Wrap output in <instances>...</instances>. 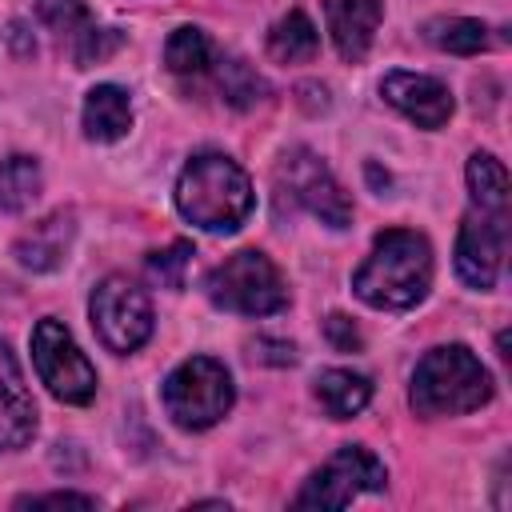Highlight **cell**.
<instances>
[{
  "mask_svg": "<svg viewBox=\"0 0 512 512\" xmlns=\"http://www.w3.org/2000/svg\"><path fill=\"white\" fill-rule=\"evenodd\" d=\"M44 504H76V508H96L92 496L84 492H44V496H20L16 508H44Z\"/></svg>",
  "mask_w": 512,
  "mask_h": 512,
  "instance_id": "cell-27",
  "label": "cell"
},
{
  "mask_svg": "<svg viewBox=\"0 0 512 512\" xmlns=\"http://www.w3.org/2000/svg\"><path fill=\"white\" fill-rule=\"evenodd\" d=\"M36 432V404L16 356L0 344V448H24Z\"/></svg>",
  "mask_w": 512,
  "mask_h": 512,
  "instance_id": "cell-13",
  "label": "cell"
},
{
  "mask_svg": "<svg viewBox=\"0 0 512 512\" xmlns=\"http://www.w3.org/2000/svg\"><path fill=\"white\" fill-rule=\"evenodd\" d=\"M504 240H508V216L500 212H468L456 236V272L468 288L488 292L504 264Z\"/></svg>",
  "mask_w": 512,
  "mask_h": 512,
  "instance_id": "cell-10",
  "label": "cell"
},
{
  "mask_svg": "<svg viewBox=\"0 0 512 512\" xmlns=\"http://www.w3.org/2000/svg\"><path fill=\"white\" fill-rule=\"evenodd\" d=\"M256 344H260V348H268V352H256L260 360H272V364H292V360H296V348H292V344H284V340H264V336H260Z\"/></svg>",
  "mask_w": 512,
  "mask_h": 512,
  "instance_id": "cell-28",
  "label": "cell"
},
{
  "mask_svg": "<svg viewBox=\"0 0 512 512\" xmlns=\"http://www.w3.org/2000/svg\"><path fill=\"white\" fill-rule=\"evenodd\" d=\"M388 484V472L384 464L360 448V444H348L340 448L336 456H328L308 480L304 488L296 492V508H348L356 496L364 492H380Z\"/></svg>",
  "mask_w": 512,
  "mask_h": 512,
  "instance_id": "cell-6",
  "label": "cell"
},
{
  "mask_svg": "<svg viewBox=\"0 0 512 512\" xmlns=\"http://www.w3.org/2000/svg\"><path fill=\"white\" fill-rule=\"evenodd\" d=\"M36 12H40V20H44L60 40H68V48L96 24V20L88 16L84 0H36Z\"/></svg>",
  "mask_w": 512,
  "mask_h": 512,
  "instance_id": "cell-23",
  "label": "cell"
},
{
  "mask_svg": "<svg viewBox=\"0 0 512 512\" xmlns=\"http://www.w3.org/2000/svg\"><path fill=\"white\" fill-rule=\"evenodd\" d=\"M432 284V248L412 228H388L372 240V252L352 276V288L364 304L384 312H404L428 296Z\"/></svg>",
  "mask_w": 512,
  "mask_h": 512,
  "instance_id": "cell-1",
  "label": "cell"
},
{
  "mask_svg": "<svg viewBox=\"0 0 512 512\" xmlns=\"http://www.w3.org/2000/svg\"><path fill=\"white\" fill-rule=\"evenodd\" d=\"M204 292L216 308L240 312V316H272L288 308V284L280 268L256 248L232 252L224 264H216L204 280Z\"/></svg>",
  "mask_w": 512,
  "mask_h": 512,
  "instance_id": "cell-4",
  "label": "cell"
},
{
  "mask_svg": "<svg viewBox=\"0 0 512 512\" xmlns=\"http://www.w3.org/2000/svg\"><path fill=\"white\" fill-rule=\"evenodd\" d=\"M324 332H328L332 348H340V352H356V348H360V328H356L344 312H332V316L324 320Z\"/></svg>",
  "mask_w": 512,
  "mask_h": 512,
  "instance_id": "cell-26",
  "label": "cell"
},
{
  "mask_svg": "<svg viewBox=\"0 0 512 512\" xmlns=\"http://www.w3.org/2000/svg\"><path fill=\"white\" fill-rule=\"evenodd\" d=\"M424 36L440 48V52H456V56H476L488 48V28L480 20L468 16H440L424 24Z\"/></svg>",
  "mask_w": 512,
  "mask_h": 512,
  "instance_id": "cell-20",
  "label": "cell"
},
{
  "mask_svg": "<svg viewBox=\"0 0 512 512\" xmlns=\"http://www.w3.org/2000/svg\"><path fill=\"white\" fill-rule=\"evenodd\" d=\"M316 400L332 420H348L372 400V380L352 368H328L316 380Z\"/></svg>",
  "mask_w": 512,
  "mask_h": 512,
  "instance_id": "cell-16",
  "label": "cell"
},
{
  "mask_svg": "<svg viewBox=\"0 0 512 512\" xmlns=\"http://www.w3.org/2000/svg\"><path fill=\"white\" fill-rule=\"evenodd\" d=\"M164 408L168 416L188 428V432H200V428H212L216 420L228 416L236 392H232V376L220 360L212 356H192L184 364H176L164 380Z\"/></svg>",
  "mask_w": 512,
  "mask_h": 512,
  "instance_id": "cell-5",
  "label": "cell"
},
{
  "mask_svg": "<svg viewBox=\"0 0 512 512\" xmlns=\"http://www.w3.org/2000/svg\"><path fill=\"white\" fill-rule=\"evenodd\" d=\"M120 44H124V36H120L116 28H96V24H92V28L72 44V60H76V68H92V64L108 60Z\"/></svg>",
  "mask_w": 512,
  "mask_h": 512,
  "instance_id": "cell-25",
  "label": "cell"
},
{
  "mask_svg": "<svg viewBox=\"0 0 512 512\" xmlns=\"http://www.w3.org/2000/svg\"><path fill=\"white\" fill-rule=\"evenodd\" d=\"M492 400V376L488 368L464 348V344H440L420 356L408 388V404L416 416H460L476 412Z\"/></svg>",
  "mask_w": 512,
  "mask_h": 512,
  "instance_id": "cell-3",
  "label": "cell"
},
{
  "mask_svg": "<svg viewBox=\"0 0 512 512\" xmlns=\"http://www.w3.org/2000/svg\"><path fill=\"white\" fill-rule=\"evenodd\" d=\"M40 164L32 156H8L0 160V208L4 212H24L40 196Z\"/></svg>",
  "mask_w": 512,
  "mask_h": 512,
  "instance_id": "cell-19",
  "label": "cell"
},
{
  "mask_svg": "<svg viewBox=\"0 0 512 512\" xmlns=\"http://www.w3.org/2000/svg\"><path fill=\"white\" fill-rule=\"evenodd\" d=\"M316 48H320V36H316L312 20H308L300 8L284 12V16L268 28V56H272V60H280V64L312 60V56H316Z\"/></svg>",
  "mask_w": 512,
  "mask_h": 512,
  "instance_id": "cell-17",
  "label": "cell"
},
{
  "mask_svg": "<svg viewBox=\"0 0 512 512\" xmlns=\"http://www.w3.org/2000/svg\"><path fill=\"white\" fill-rule=\"evenodd\" d=\"M380 96L420 128H444L452 116V92L424 72H388L380 80Z\"/></svg>",
  "mask_w": 512,
  "mask_h": 512,
  "instance_id": "cell-11",
  "label": "cell"
},
{
  "mask_svg": "<svg viewBox=\"0 0 512 512\" xmlns=\"http://www.w3.org/2000/svg\"><path fill=\"white\" fill-rule=\"evenodd\" d=\"M216 84H220V92H224V100H228L232 108H252V104L264 96V80H260L256 68L244 64L240 56L220 60V68H216Z\"/></svg>",
  "mask_w": 512,
  "mask_h": 512,
  "instance_id": "cell-22",
  "label": "cell"
},
{
  "mask_svg": "<svg viewBox=\"0 0 512 512\" xmlns=\"http://www.w3.org/2000/svg\"><path fill=\"white\" fill-rule=\"evenodd\" d=\"M32 360H36V372L56 400L88 404L96 396V368L88 364V356L76 348L72 332L60 320L48 316L32 328Z\"/></svg>",
  "mask_w": 512,
  "mask_h": 512,
  "instance_id": "cell-8",
  "label": "cell"
},
{
  "mask_svg": "<svg viewBox=\"0 0 512 512\" xmlns=\"http://www.w3.org/2000/svg\"><path fill=\"white\" fill-rule=\"evenodd\" d=\"M280 184L300 208H308L328 228H344L352 220V200L344 196V188L312 148H292L280 160Z\"/></svg>",
  "mask_w": 512,
  "mask_h": 512,
  "instance_id": "cell-9",
  "label": "cell"
},
{
  "mask_svg": "<svg viewBox=\"0 0 512 512\" xmlns=\"http://www.w3.org/2000/svg\"><path fill=\"white\" fill-rule=\"evenodd\" d=\"M468 188H472L476 208L508 216V172H504V164H500L496 156L476 152V156L468 160Z\"/></svg>",
  "mask_w": 512,
  "mask_h": 512,
  "instance_id": "cell-18",
  "label": "cell"
},
{
  "mask_svg": "<svg viewBox=\"0 0 512 512\" xmlns=\"http://www.w3.org/2000/svg\"><path fill=\"white\" fill-rule=\"evenodd\" d=\"M88 312H92V328L104 340V348L120 356L136 352L152 336V304L128 276H104L92 288Z\"/></svg>",
  "mask_w": 512,
  "mask_h": 512,
  "instance_id": "cell-7",
  "label": "cell"
},
{
  "mask_svg": "<svg viewBox=\"0 0 512 512\" xmlns=\"http://www.w3.org/2000/svg\"><path fill=\"white\" fill-rule=\"evenodd\" d=\"M164 64H168V72H176V76H196V72H204V68L212 64V44H208V36H204L200 28H192V24L176 28V32L168 36V44H164Z\"/></svg>",
  "mask_w": 512,
  "mask_h": 512,
  "instance_id": "cell-21",
  "label": "cell"
},
{
  "mask_svg": "<svg viewBox=\"0 0 512 512\" xmlns=\"http://www.w3.org/2000/svg\"><path fill=\"white\" fill-rule=\"evenodd\" d=\"M72 236H76V220L72 212H52L44 220H36L28 232L16 236V260L32 272H52L64 264L68 248H72Z\"/></svg>",
  "mask_w": 512,
  "mask_h": 512,
  "instance_id": "cell-14",
  "label": "cell"
},
{
  "mask_svg": "<svg viewBox=\"0 0 512 512\" xmlns=\"http://www.w3.org/2000/svg\"><path fill=\"white\" fill-rule=\"evenodd\" d=\"M252 180L224 152H200L176 180V208L204 232H236L252 212Z\"/></svg>",
  "mask_w": 512,
  "mask_h": 512,
  "instance_id": "cell-2",
  "label": "cell"
},
{
  "mask_svg": "<svg viewBox=\"0 0 512 512\" xmlns=\"http://www.w3.org/2000/svg\"><path fill=\"white\" fill-rule=\"evenodd\" d=\"M380 16H384V0H324L328 36H332L336 52L352 64L368 56Z\"/></svg>",
  "mask_w": 512,
  "mask_h": 512,
  "instance_id": "cell-12",
  "label": "cell"
},
{
  "mask_svg": "<svg viewBox=\"0 0 512 512\" xmlns=\"http://www.w3.org/2000/svg\"><path fill=\"white\" fill-rule=\"evenodd\" d=\"M84 136L96 140V144H112L120 136H128L132 128V100L124 88L116 84H96L88 96H84Z\"/></svg>",
  "mask_w": 512,
  "mask_h": 512,
  "instance_id": "cell-15",
  "label": "cell"
},
{
  "mask_svg": "<svg viewBox=\"0 0 512 512\" xmlns=\"http://www.w3.org/2000/svg\"><path fill=\"white\" fill-rule=\"evenodd\" d=\"M188 260H192V244H188V240H172L168 248H160V252L148 256V276H152L160 288H184Z\"/></svg>",
  "mask_w": 512,
  "mask_h": 512,
  "instance_id": "cell-24",
  "label": "cell"
}]
</instances>
